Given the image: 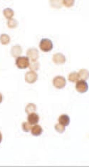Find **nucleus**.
<instances>
[{
	"label": "nucleus",
	"instance_id": "6",
	"mask_svg": "<svg viewBox=\"0 0 89 167\" xmlns=\"http://www.w3.org/2000/svg\"><path fill=\"white\" fill-rule=\"evenodd\" d=\"M27 58L31 60L32 62L37 61L38 58H39V51L36 48H30L27 50L26 52Z\"/></svg>",
	"mask_w": 89,
	"mask_h": 167
},
{
	"label": "nucleus",
	"instance_id": "2",
	"mask_svg": "<svg viewBox=\"0 0 89 167\" xmlns=\"http://www.w3.org/2000/svg\"><path fill=\"white\" fill-rule=\"evenodd\" d=\"M39 48L44 52H49L53 49V43L49 39H42L39 43Z\"/></svg>",
	"mask_w": 89,
	"mask_h": 167
},
{
	"label": "nucleus",
	"instance_id": "5",
	"mask_svg": "<svg viewBox=\"0 0 89 167\" xmlns=\"http://www.w3.org/2000/svg\"><path fill=\"white\" fill-rule=\"evenodd\" d=\"M38 79V75L35 73V71L30 70L27 72L25 75V81L29 84H33Z\"/></svg>",
	"mask_w": 89,
	"mask_h": 167
},
{
	"label": "nucleus",
	"instance_id": "21",
	"mask_svg": "<svg viewBox=\"0 0 89 167\" xmlns=\"http://www.w3.org/2000/svg\"><path fill=\"white\" fill-rule=\"evenodd\" d=\"M63 5H65L66 7H70L74 4V1H63Z\"/></svg>",
	"mask_w": 89,
	"mask_h": 167
},
{
	"label": "nucleus",
	"instance_id": "16",
	"mask_svg": "<svg viewBox=\"0 0 89 167\" xmlns=\"http://www.w3.org/2000/svg\"><path fill=\"white\" fill-rule=\"evenodd\" d=\"M79 78L82 79L83 80H86L88 78V71L86 69H82L79 73Z\"/></svg>",
	"mask_w": 89,
	"mask_h": 167
},
{
	"label": "nucleus",
	"instance_id": "10",
	"mask_svg": "<svg viewBox=\"0 0 89 167\" xmlns=\"http://www.w3.org/2000/svg\"><path fill=\"white\" fill-rule=\"evenodd\" d=\"M58 121H59V123L60 124L63 125V126H65V127H66V126H68L70 124V118L69 116L67 115H60Z\"/></svg>",
	"mask_w": 89,
	"mask_h": 167
},
{
	"label": "nucleus",
	"instance_id": "19",
	"mask_svg": "<svg viewBox=\"0 0 89 167\" xmlns=\"http://www.w3.org/2000/svg\"><path fill=\"white\" fill-rule=\"evenodd\" d=\"M29 67L31 70L32 71L37 70L39 68V63L37 61L32 62V63L31 64V65H29Z\"/></svg>",
	"mask_w": 89,
	"mask_h": 167
},
{
	"label": "nucleus",
	"instance_id": "13",
	"mask_svg": "<svg viewBox=\"0 0 89 167\" xmlns=\"http://www.w3.org/2000/svg\"><path fill=\"white\" fill-rule=\"evenodd\" d=\"M36 111V106L34 103H29L28 105L26 106L25 108V111L27 114H31V113H35Z\"/></svg>",
	"mask_w": 89,
	"mask_h": 167
},
{
	"label": "nucleus",
	"instance_id": "1",
	"mask_svg": "<svg viewBox=\"0 0 89 167\" xmlns=\"http://www.w3.org/2000/svg\"><path fill=\"white\" fill-rule=\"evenodd\" d=\"M29 59L27 57H19L16 59V65L19 69H26L29 67Z\"/></svg>",
	"mask_w": 89,
	"mask_h": 167
},
{
	"label": "nucleus",
	"instance_id": "14",
	"mask_svg": "<svg viewBox=\"0 0 89 167\" xmlns=\"http://www.w3.org/2000/svg\"><path fill=\"white\" fill-rule=\"evenodd\" d=\"M0 43L1 45H7L10 43V37L6 34H3L0 35Z\"/></svg>",
	"mask_w": 89,
	"mask_h": 167
},
{
	"label": "nucleus",
	"instance_id": "4",
	"mask_svg": "<svg viewBox=\"0 0 89 167\" xmlns=\"http://www.w3.org/2000/svg\"><path fill=\"white\" fill-rule=\"evenodd\" d=\"M76 89L80 93H84L88 91V83L86 80H79L76 82Z\"/></svg>",
	"mask_w": 89,
	"mask_h": 167
},
{
	"label": "nucleus",
	"instance_id": "15",
	"mask_svg": "<svg viewBox=\"0 0 89 167\" xmlns=\"http://www.w3.org/2000/svg\"><path fill=\"white\" fill-rule=\"evenodd\" d=\"M79 79H80L79 75L78 73L74 72V73H70V74L68 75V80H69L70 82H76L77 81H79Z\"/></svg>",
	"mask_w": 89,
	"mask_h": 167
},
{
	"label": "nucleus",
	"instance_id": "17",
	"mask_svg": "<svg viewBox=\"0 0 89 167\" xmlns=\"http://www.w3.org/2000/svg\"><path fill=\"white\" fill-rule=\"evenodd\" d=\"M18 25V22L16 19H9L8 22H7V26H8L9 28L11 29H13V28H16Z\"/></svg>",
	"mask_w": 89,
	"mask_h": 167
},
{
	"label": "nucleus",
	"instance_id": "20",
	"mask_svg": "<svg viewBox=\"0 0 89 167\" xmlns=\"http://www.w3.org/2000/svg\"><path fill=\"white\" fill-rule=\"evenodd\" d=\"M55 130L57 132H59L60 133H62L65 131V126H63L61 124H56L55 126Z\"/></svg>",
	"mask_w": 89,
	"mask_h": 167
},
{
	"label": "nucleus",
	"instance_id": "11",
	"mask_svg": "<svg viewBox=\"0 0 89 167\" xmlns=\"http://www.w3.org/2000/svg\"><path fill=\"white\" fill-rule=\"evenodd\" d=\"M43 129L41 126H39V125H35V126H33L31 129V133L34 136H39L42 133Z\"/></svg>",
	"mask_w": 89,
	"mask_h": 167
},
{
	"label": "nucleus",
	"instance_id": "22",
	"mask_svg": "<svg viewBox=\"0 0 89 167\" xmlns=\"http://www.w3.org/2000/svg\"><path fill=\"white\" fill-rule=\"evenodd\" d=\"M2 100H3V96L2 95H1V93H0V103L2 102Z\"/></svg>",
	"mask_w": 89,
	"mask_h": 167
},
{
	"label": "nucleus",
	"instance_id": "23",
	"mask_svg": "<svg viewBox=\"0 0 89 167\" xmlns=\"http://www.w3.org/2000/svg\"><path fill=\"white\" fill-rule=\"evenodd\" d=\"M1 141H2V135H1V132H0V144H1Z\"/></svg>",
	"mask_w": 89,
	"mask_h": 167
},
{
	"label": "nucleus",
	"instance_id": "9",
	"mask_svg": "<svg viewBox=\"0 0 89 167\" xmlns=\"http://www.w3.org/2000/svg\"><path fill=\"white\" fill-rule=\"evenodd\" d=\"M21 52H22V49L19 45L13 46L11 49V55L14 58H19L21 55Z\"/></svg>",
	"mask_w": 89,
	"mask_h": 167
},
{
	"label": "nucleus",
	"instance_id": "7",
	"mask_svg": "<svg viewBox=\"0 0 89 167\" xmlns=\"http://www.w3.org/2000/svg\"><path fill=\"white\" fill-rule=\"evenodd\" d=\"M66 58L61 53H56L53 56V61L56 65H63L66 62Z\"/></svg>",
	"mask_w": 89,
	"mask_h": 167
},
{
	"label": "nucleus",
	"instance_id": "18",
	"mask_svg": "<svg viewBox=\"0 0 89 167\" xmlns=\"http://www.w3.org/2000/svg\"><path fill=\"white\" fill-rule=\"evenodd\" d=\"M32 128V125L29 124L28 122H24L22 124V129L24 132L30 131Z\"/></svg>",
	"mask_w": 89,
	"mask_h": 167
},
{
	"label": "nucleus",
	"instance_id": "8",
	"mask_svg": "<svg viewBox=\"0 0 89 167\" xmlns=\"http://www.w3.org/2000/svg\"><path fill=\"white\" fill-rule=\"evenodd\" d=\"M27 120H28V123L29 124L36 125L39 121V116L35 113H31V114H29Z\"/></svg>",
	"mask_w": 89,
	"mask_h": 167
},
{
	"label": "nucleus",
	"instance_id": "12",
	"mask_svg": "<svg viewBox=\"0 0 89 167\" xmlns=\"http://www.w3.org/2000/svg\"><path fill=\"white\" fill-rule=\"evenodd\" d=\"M3 14H4V15L5 17H6L7 19L9 20V19H12V17H13V16L14 14V12L11 8H6L5 10H4Z\"/></svg>",
	"mask_w": 89,
	"mask_h": 167
},
{
	"label": "nucleus",
	"instance_id": "3",
	"mask_svg": "<svg viewBox=\"0 0 89 167\" xmlns=\"http://www.w3.org/2000/svg\"><path fill=\"white\" fill-rule=\"evenodd\" d=\"M53 85L56 88L62 89L66 85V80L62 76H56L53 80Z\"/></svg>",
	"mask_w": 89,
	"mask_h": 167
}]
</instances>
